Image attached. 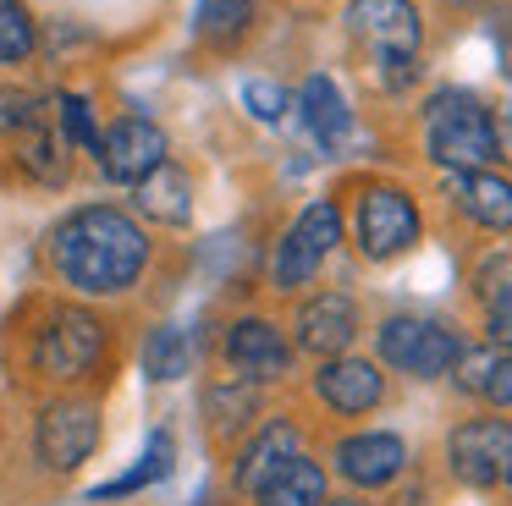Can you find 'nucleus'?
<instances>
[{
  "mask_svg": "<svg viewBox=\"0 0 512 506\" xmlns=\"http://www.w3.org/2000/svg\"><path fill=\"white\" fill-rule=\"evenodd\" d=\"M138 209L155 220H166V226H188L193 215V182L188 171H177V165H160V171H149L144 182H138Z\"/></svg>",
  "mask_w": 512,
  "mask_h": 506,
  "instance_id": "18",
  "label": "nucleus"
},
{
  "mask_svg": "<svg viewBox=\"0 0 512 506\" xmlns=\"http://www.w3.org/2000/svg\"><path fill=\"white\" fill-rule=\"evenodd\" d=\"M61 132H67V143H78V149H94V143H100V132H94V110H89V99L61 94Z\"/></svg>",
  "mask_w": 512,
  "mask_h": 506,
  "instance_id": "26",
  "label": "nucleus"
},
{
  "mask_svg": "<svg viewBox=\"0 0 512 506\" xmlns=\"http://www.w3.org/2000/svg\"><path fill=\"white\" fill-rule=\"evenodd\" d=\"M292 336H298L303 352H314V358H342L347 347H353L358 336V308L347 292H320L309 297V303L298 308V325H292Z\"/></svg>",
  "mask_w": 512,
  "mask_h": 506,
  "instance_id": "12",
  "label": "nucleus"
},
{
  "mask_svg": "<svg viewBox=\"0 0 512 506\" xmlns=\"http://www.w3.org/2000/svg\"><path fill=\"white\" fill-rule=\"evenodd\" d=\"M298 110H303V127L320 138V149H336V143H347V132H353L347 99L336 94V83L325 72H314L309 83L298 88Z\"/></svg>",
  "mask_w": 512,
  "mask_h": 506,
  "instance_id": "17",
  "label": "nucleus"
},
{
  "mask_svg": "<svg viewBox=\"0 0 512 506\" xmlns=\"http://www.w3.org/2000/svg\"><path fill=\"white\" fill-rule=\"evenodd\" d=\"M375 347H380V363H391L397 374H413V380H441L463 358L457 330L441 325V319H424V314H391L380 325Z\"/></svg>",
  "mask_w": 512,
  "mask_h": 506,
  "instance_id": "3",
  "label": "nucleus"
},
{
  "mask_svg": "<svg viewBox=\"0 0 512 506\" xmlns=\"http://www.w3.org/2000/svg\"><path fill=\"white\" fill-rule=\"evenodd\" d=\"M457 369V385H463V391H474V396H485V385H490V374H496V352H463V358L452 363Z\"/></svg>",
  "mask_w": 512,
  "mask_h": 506,
  "instance_id": "29",
  "label": "nucleus"
},
{
  "mask_svg": "<svg viewBox=\"0 0 512 506\" xmlns=\"http://www.w3.org/2000/svg\"><path fill=\"white\" fill-rule=\"evenodd\" d=\"M23 165L34 176H45V182H61V160H56V143L39 132V138H28V149H23Z\"/></svg>",
  "mask_w": 512,
  "mask_h": 506,
  "instance_id": "30",
  "label": "nucleus"
},
{
  "mask_svg": "<svg viewBox=\"0 0 512 506\" xmlns=\"http://www.w3.org/2000/svg\"><path fill=\"white\" fill-rule=\"evenodd\" d=\"M254 17V0H199V33L215 44H232Z\"/></svg>",
  "mask_w": 512,
  "mask_h": 506,
  "instance_id": "22",
  "label": "nucleus"
},
{
  "mask_svg": "<svg viewBox=\"0 0 512 506\" xmlns=\"http://www.w3.org/2000/svg\"><path fill=\"white\" fill-rule=\"evenodd\" d=\"M452 198L479 231H507L512 226V182L496 171H457Z\"/></svg>",
  "mask_w": 512,
  "mask_h": 506,
  "instance_id": "16",
  "label": "nucleus"
},
{
  "mask_svg": "<svg viewBox=\"0 0 512 506\" xmlns=\"http://www.w3.org/2000/svg\"><path fill=\"white\" fill-rule=\"evenodd\" d=\"M254 407H259L254 385H221V391H210V424L215 429H237Z\"/></svg>",
  "mask_w": 512,
  "mask_h": 506,
  "instance_id": "24",
  "label": "nucleus"
},
{
  "mask_svg": "<svg viewBox=\"0 0 512 506\" xmlns=\"http://www.w3.org/2000/svg\"><path fill=\"white\" fill-rule=\"evenodd\" d=\"M485 336L490 347H512V281L490 292V314H485Z\"/></svg>",
  "mask_w": 512,
  "mask_h": 506,
  "instance_id": "28",
  "label": "nucleus"
},
{
  "mask_svg": "<svg viewBox=\"0 0 512 506\" xmlns=\"http://www.w3.org/2000/svg\"><path fill=\"white\" fill-rule=\"evenodd\" d=\"M314 396H320L331 413L358 418V413H369V407H380L386 374H380L369 358H325V369L314 374Z\"/></svg>",
  "mask_w": 512,
  "mask_h": 506,
  "instance_id": "13",
  "label": "nucleus"
},
{
  "mask_svg": "<svg viewBox=\"0 0 512 506\" xmlns=\"http://www.w3.org/2000/svg\"><path fill=\"white\" fill-rule=\"evenodd\" d=\"M424 149L446 171H485L501 154L496 143V116L485 110V99L468 88H441L424 105Z\"/></svg>",
  "mask_w": 512,
  "mask_h": 506,
  "instance_id": "2",
  "label": "nucleus"
},
{
  "mask_svg": "<svg viewBox=\"0 0 512 506\" xmlns=\"http://www.w3.org/2000/svg\"><path fill=\"white\" fill-rule=\"evenodd\" d=\"M325 506H364V501H325Z\"/></svg>",
  "mask_w": 512,
  "mask_h": 506,
  "instance_id": "33",
  "label": "nucleus"
},
{
  "mask_svg": "<svg viewBox=\"0 0 512 506\" xmlns=\"http://www.w3.org/2000/svg\"><path fill=\"white\" fill-rule=\"evenodd\" d=\"M353 237L364 259L375 264L397 259V253H408L419 242V204L402 187H364L353 209Z\"/></svg>",
  "mask_w": 512,
  "mask_h": 506,
  "instance_id": "6",
  "label": "nucleus"
},
{
  "mask_svg": "<svg viewBox=\"0 0 512 506\" xmlns=\"http://www.w3.org/2000/svg\"><path fill=\"white\" fill-rule=\"evenodd\" d=\"M34 55V17L23 0H0V61L17 66Z\"/></svg>",
  "mask_w": 512,
  "mask_h": 506,
  "instance_id": "23",
  "label": "nucleus"
},
{
  "mask_svg": "<svg viewBox=\"0 0 512 506\" xmlns=\"http://www.w3.org/2000/svg\"><path fill=\"white\" fill-rule=\"evenodd\" d=\"M144 374L149 380H177V374H188V336L171 325L149 330L144 341Z\"/></svg>",
  "mask_w": 512,
  "mask_h": 506,
  "instance_id": "21",
  "label": "nucleus"
},
{
  "mask_svg": "<svg viewBox=\"0 0 512 506\" xmlns=\"http://www.w3.org/2000/svg\"><path fill=\"white\" fill-rule=\"evenodd\" d=\"M105 363V325L89 308H56L34 341V374L56 385H72Z\"/></svg>",
  "mask_w": 512,
  "mask_h": 506,
  "instance_id": "4",
  "label": "nucleus"
},
{
  "mask_svg": "<svg viewBox=\"0 0 512 506\" xmlns=\"http://www.w3.org/2000/svg\"><path fill=\"white\" fill-rule=\"evenodd\" d=\"M485 396H490L496 407H512V352H507V358H496V374H490Z\"/></svg>",
  "mask_w": 512,
  "mask_h": 506,
  "instance_id": "31",
  "label": "nucleus"
},
{
  "mask_svg": "<svg viewBox=\"0 0 512 506\" xmlns=\"http://www.w3.org/2000/svg\"><path fill=\"white\" fill-rule=\"evenodd\" d=\"M50 259H56V275L83 297H116L144 275L149 264V237L127 209L94 204L78 209L56 226L50 237Z\"/></svg>",
  "mask_w": 512,
  "mask_h": 506,
  "instance_id": "1",
  "label": "nucleus"
},
{
  "mask_svg": "<svg viewBox=\"0 0 512 506\" xmlns=\"http://www.w3.org/2000/svg\"><path fill=\"white\" fill-rule=\"evenodd\" d=\"M254 501L259 506H325V468L298 451V457H292L287 468L254 495Z\"/></svg>",
  "mask_w": 512,
  "mask_h": 506,
  "instance_id": "19",
  "label": "nucleus"
},
{
  "mask_svg": "<svg viewBox=\"0 0 512 506\" xmlns=\"http://www.w3.org/2000/svg\"><path fill=\"white\" fill-rule=\"evenodd\" d=\"M298 451H303V435H298V424H292V418H270V424H259V435L237 451V468H232L237 490L259 495L292 457H298Z\"/></svg>",
  "mask_w": 512,
  "mask_h": 506,
  "instance_id": "14",
  "label": "nucleus"
},
{
  "mask_svg": "<svg viewBox=\"0 0 512 506\" xmlns=\"http://www.w3.org/2000/svg\"><path fill=\"white\" fill-rule=\"evenodd\" d=\"M94 160H100V171L111 176V182L138 187L149 171H160V165H166V132H160L149 116H122L116 127L100 132Z\"/></svg>",
  "mask_w": 512,
  "mask_h": 506,
  "instance_id": "9",
  "label": "nucleus"
},
{
  "mask_svg": "<svg viewBox=\"0 0 512 506\" xmlns=\"http://www.w3.org/2000/svg\"><path fill=\"white\" fill-rule=\"evenodd\" d=\"M226 358L243 369V380H281L292 369V347L270 319H237L226 336Z\"/></svg>",
  "mask_w": 512,
  "mask_h": 506,
  "instance_id": "15",
  "label": "nucleus"
},
{
  "mask_svg": "<svg viewBox=\"0 0 512 506\" xmlns=\"http://www.w3.org/2000/svg\"><path fill=\"white\" fill-rule=\"evenodd\" d=\"M446 462L463 484L490 490V484H507L512 468V424L507 418H468L446 435Z\"/></svg>",
  "mask_w": 512,
  "mask_h": 506,
  "instance_id": "8",
  "label": "nucleus"
},
{
  "mask_svg": "<svg viewBox=\"0 0 512 506\" xmlns=\"http://www.w3.org/2000/svg\"><path fill=\"white\" fill-rule=\"evenodd\" d=\"M446 6H479V0H446Z\"/></svg>",
  "mask_w": 512,
  "mask_h": 506,
  "instance_id": "32",
  "label": "nucleus"
},
{
  "mask_svg": "<svg viewBox=\"0 0 512 506\" xmlns=\"http://www.w3.org/2000/svg\"><path fill=\"white\" fill-rule=\"evenodd\" d=\"M39 127V99L28 88H0V138L6 132H34Z\"/></svg>",
  "mask_w": 512,
  "mask_h": 506,
  "instance_id": "25",
  "label": "nucleus"
},
{
  "mask_svg": "<svg viewBox=\"0 0 512 506\" xmlns=\"http://www.w3.org/2000/svg\"><path fill=\"white\" fill-rule=\"evenodd\" d=\"M243 105H248V116H259V121H281L287 116V94H281L276 83H243Z\"/></svg>",
  "mask_w": 512,
  "mask_h": 506,
  "instance_id": "27",
  "label": "nucleus"
},
{
  "mask_svg": "<svg viewBox=\"0 0 512 506\" xmlns=\"http://www.w3.org/2000/svg\"><path fill=\"white\" fill-rule=\"evenodd\" d=\"M171 451H177V440H171V429H155V435H149V446H144V457H138V468H133V473H122V479H111V484H100V490H94V501H116V495H138L144 484L166 479V473H171Z\"/></svg>",
  "mask_w": 512,
  "mask_h": 506,
  "instance_id": "20",
  "label": "nucleus"
},
{
  "mask_svg": "<svg viewBox=\"0 0 512 506\" xmlns=\"http://www.w3.org/2000/svg\"><path fill=\"white\" fill-rule=\"evenodd\" d=\"M100 446V413H94L89 402H72V396H61V402H45L34 418V451L39 462H45L50 473H72L83 468V457Z\"/></svg>",
  "mask_w": 512,
  "mask_h": 506,
  "instance_id": "7",
  "label": "nucleus"
},
{
  "mask_svg": "<svg viewBox=\"0 0 512 506\" xmlns=\"http://www.w3.org/2000/svg\"><path fill=\"white\" fill-rule=\"evenodd\" d=\"M347 33L364 39L380 55H413L419 50V11L413 0H347Z\"/></svg>",
  "mask_w": 512,
  "mask_h": 506,
  "instance_id": "10",
  "label": "nucleus"
},
{
  "mask_svg": "<svg viewBox=\"0 0 512 506\" xmlns=\"http://www.w3.org/2000/svg\"><path fill=\"white\" fill-rule=\"evenodd\" d=\"M336 242H342V209H336L331 198H314V204L287 226V237L276 242L270 281H276L281 292H298V286H309L314 275H320L325 253H331Z\"/></svg>",
  "mask_w": 512,
  "mask_h": 506,
  "instance_id": "5",
  "label": "nucleus"
},
{
  "mask_svg": "<svg viewBox=\"0 0 512 506\" xmlns=\"http://www.w3.org/2000/svg\"><path fill=\"white\" fill-rule=\"evenodd\" d=\"M331 462H336V473H342L347 484H358V490H380V484H391L402 473L408 446H402V435H391V429H364V435L336 440Z\"/></svg>",
  "mask_w": 512,
  "mask_h": 506,
  "instance_id": "11",
  "label": "nucleus"
},
{
  "mask_svg": "<svg viewBox=\"0 0 512 506\" xmlns=\"http://www.w3.org/2000/svg\"><path fill=\"white\" fill-rule=\"evenodd\" d=\"M507 484H512V468H507Z\"/></svg>",
  "mask_w": 512,
  "mask_h": 506,
  "instance_id": "34",
  "label": "nucleus"
}]
</instances>
